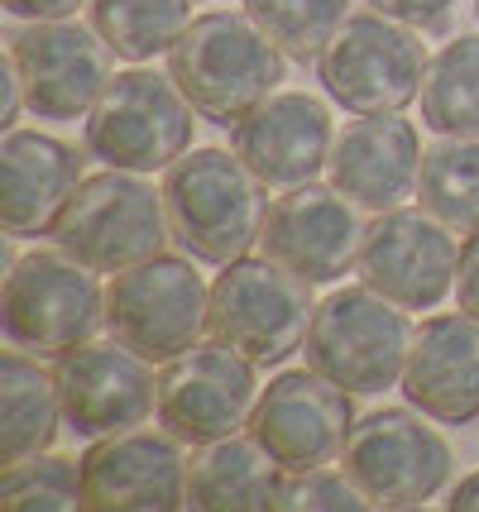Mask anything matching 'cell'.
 Here are the masks:
<instances>
[{
  "mask_svg": "<svg viewBox=\"0 0 479 512\" xmlns=\"http://www.w3.org/2000/svg\"><path fill=\"white\" fill-rule=\"evenodd\" d=\"M63 417L58 379L44 374L29 355H0V465L53 446Z\"/></svg>",
  "mask_w": 479,
  "mask_h": 512,
  "instance_id": "obj_23",
  "label": "cell"
},
{
  "mask_svg": "<svg viewBox=\"0 0 479 512\" xmlns=\"http://www.w3.org/2000/svg\"><path fill=\"white\" fill-rule=\"evenodd\" d=\"M254 402V359L230 350L226 340H197L192 350L168 359L159 374V422L187 446L240 436V426H250Z\"/></svg>",
  "mask_w": 479,
  "mask_h": 512,
  "instance_id": "obj_12",
  "label": "cell"
},
{
  "mask_svg": "<svg viewBox=\"0 0 479 512\" xmlns=\"http://www.w3.org/2000/svg\"><path fill=\"white\" fill-rule=\"evenodd\" d=\"M350 0H245L250 15L269 39L297 63H317L350 15Z\"/></svg>",
  "mask_w": 479,
  "mask_h": 512,
  "instance_id": "obj_27",
  "label": "cell"
},
{
  "mask_svg": "<svg viewBox=\"0 0 479 512\" xmlns=\"http://www.w3.org/2000/svg\"><path fill=\"white\" fill-rule=\"evenodd\" d=\"M350 398L355 393H345L341 383L317 374L312 364L288 369L259 393L250 412V436L288 474L331 465L355 431V402Z\"/></svg>",
  "mask_w": 479,
  "mask_h": 512,
  "instance_id": "obj_13",
  "label": "cell"
},
{
  "mask_svg": "<svg viewBox=\"0 0 479 512\" xmlns=\"http://www.w3.org/2000/svg\"><path fill=\"white\" fill-rule=\"evenodd\" d=\"M0 508L5 512H72L87 508L82 493V460L72 465L63 455H24L0 474Z\"/></svg>",
  "mask_w": 479,
  "mask_h": 512,
  "instance_id": "obj_28",
  "label": "cell"
},
{
  "mask_svg": "<svg viewBox=\"0 0 479 512\" xmlns=\"http://www.w3.org/2000/svg\"><path fill=\"white\" fill-rule=\"evenodd\" d=\"M283 48L235 10H211L183 29L168 48V72L211 125H240L254 106H264L283 82Z\"/></svg>",
  "mask_w": 479,
  "mask_h": 512,
  "instance_id": "obj_1",
  "label": "cell"
},
{
  "mask_svg": "<svg viewBox=\"0 0 479 512\" xmlns=\"http://www.w3.org/2000/svg\"><path fill=\"white\" fill-rule=\"evenodd\" d=\"M456 297H460V312L479 316V230L465 240L460 249V268H456Z\"/></svg>",
  "mask_w": 479,
  "mask_h": 512,
  "instance_id": "obj_31",
  "label": "cell"
},
{
  "mask_svg": "<svg viewBox=\"0 0 479 512\" xmlns=\"http://www.w3.org/2000/svg\"><path fill=\"white\" fill-rule=\"evenodd\" d=\"M82 493L87 508H139L168 512L187 508V460L178 450V436L168 431H115L101 436L82 455Z\"/></svg>",
  "mask_w": 479,
  "mask_h": 512,
  "instance_id": "obj_18",
  "label": "cell"
},
{
  "mask_svg": "<svg viewBox=\"0 0 479 512\" xmlns=\"http://www.w3.org/2000/svg\"><path fill=\"white\" fill-rule=\"evenodd\" d=\"M0 326L15 350L39 359L87 345L106 326V292L96 283V268L77 264L63 249H34L15 259L0 292Z\"/></svg>",
  "mask_w": 479,
  "mask_h": 512,
  "instance_id": "obj_4",
  "label": "cell"
},
{
  "mask_svg": "<svg viewBox=\"0 0 479 512\" xmlns=\"http://www.w3.org/2000/svg\"><path fill=\"white\" fill-rule=\"evenodd\" d=\"M427 67H432L427 44L408 24L369 10V15H350L336 29V39L317 58V77L326 96L350 115H384L403 111L422 96Z\"/></svg>",
  "mask_w": 479,
  "mask_h": 512,
  "instance_id": "obj_8",
  "label": "cell"
},
{
  "mask_svg": "<svg viewBox=\"0 0 479 512\" xmlns=\"http://www.w3.org/2000/svg\"><path fill=\"white\" fill-rule=\"evenodd\" d=\"M53 240L63 254L96 273H125L163 254V245L173 240V225L163 192H154L139 173L106 168L96 178H82L53 225Z\"/></svg>",
  "mask_w": 479,
  "mask_h": 512,
  "instance_id": "obj_5",
  "label": "cell"
},
{
  "mask_svg": "<svg viewBox=\"0 0 479 512\" xmlns=\"http://www.w3.org/2000/svg\"><path fill=\"white\" fill-rule=\"evenodd\" d=\"M341 469L374 508H422L451 479V446L408 407H384L355 422Z\"/></svg>",
  "mask_w": 479,
  "mask_h": 512,
  "instance_id": "obj_10",
  "label": "cell"
},
{
  "mask_svg": "<svg viewBox=\"0 0 479 512\" xmlns=\"http://www.w3.org/2000/svg\"><path fill=\"white\" fill-rule=\"evenodd\" d=\"M288 469L278 465L259 441H240V436H226V441H211L202 446V455L187 469V508L202 512H264L278 508L283 498V479Z\"/></svg>",
  "mask_w": 479,
  "mask_h": 512,
  "instance_id": "obj_22",
  "label": "cell"
},
{
  "mask_svg": "<svg viewBox=\"0 0 479 512\" xmlns=\"http://www.w3.org/2000/svg\"><path fill=\"white\" fill-rule=\"evenodd\" d=\"M403 398L446 426L479 417V316L446 312L412 331Z\"/></svg>",
  "mask_w": 479,
  "mask_h": 512,
  "instance_id": "obj_19",
  "label": "cell"
},
{
  "mask_svg": "<svg viewBox=\"0 0 479 512\" xmlns=\"http://www.w3.org/2000/svg\"><path fill=\"white\" fill-rule=\"evenodd\" d=\"M192 264L197 259L154 254L115 273V283L106 288L111 335L149 364L178 359L202 340V331H211V292L202 288V273H192Z\"/></svg>",
  "mask_w": 479,
  "mask_h": 512,
  "instance_id": "obj_9",
  "label": "cell"
},
{
  "mask_svg": "<svg viewBox=\"0 0 479 512\" xmlns=\"http://www.w3.org/2000/svg\"><path fill=\"white\" fill-rule=\"evenodd\" d=\"M163 206L173 225V245L197 264H235L264 235V182L250 163L226 149H192L163 178Z\"/></svg>",
  "mask_w": 479,
  "mask_h": 512,
  "instance_id": "obj_2",
  "label": "cell"
},
{
  "mask_svg": "<svg viewBox=\"0 0 479 512\" xmlns=\"http://www.w3.org/2000/svg\"><path fill=\"white\" fill-rule=\"evenodd\" d=\"M456 240L451 225L436 221L432 211H379L374 225H365L360 245V278L403 312H432L456 283Z\"/></svg>",
  "mask_w": 479,
  "mask_h": 512,
  "instance_id": "obj_14",
  "label": "cell"
},
{
  "mask_svg": "<svg viewBox=\"0 0 479 512\" xmlns=\"http://www.w3.org/2000/svg\"><path fill=\"white\" fill-rule=\"evenodd\" d=\"M417 197L436 221L451 230L475 235L479 230V139L441 134V144L422 149V178Z\"/></svg>",
  "mask_w": 479,
  "mask_h": 512,
  "instance_id": "obj_25",
  "label": "cell"
},
{
  "mask_svg": "<svg viewBox=\"0 0 479 512\" xmlns=\"http://www.w3.org/2000/svg\"><path fill=\"white\" fill-rule=\"evenodd\" d=\"M278 508H293V512H360V508H374L360 484L345 474V469H297L293 479L283 484V498Z\"/></svg>",
  "mask_w": 479,
  "mask_h": 512,
  "instance_id": "obj_29",
  "label": "cell"
},
{
  "mask_svg": "<svg viewBox=\"0 0 479 512\" xmlns=\"http://www.w3.org/2000/svg\"><path fill=\"white\" fill-rule=\"evenodd\" d=\"M5 58L20 72L24 101L39 120H77L111 82V44L72 20H29L5 34Z\"/></svg>",
  "mask_w": 479,
  "mask_h": 512,
  "instance_id": "obj_11",
  "label": "cell"
},
{
  "mask_svg": "<svg viewBox=\"0 0 479 512\" xmlns=\"http://www.w3.org/2000/svg\"><path fill=\"white\" fill-rule=\"evenodd\" d=\"M422 178V144L412 120L398 111L360 115L336 134L331 149V187H341L345 197L365 211H393L417 192Z\"/></svg>",
  "mask_w": 479,
  "mask_h": 512,
  "instance_id": "obj_20",
  "label": "cell"
},
{
  "mask_svg": "<svg viewBox=\"0 0 479 512\" xmlns=\"http://www.w3.org/2000/svg\"><path fill=\"white\" fill-rule=\"evenodd\" d=\"M331 149V111L307 91H278L235 125V154L274 192L317 182L321 168H331Z\"/></svg>",
  "mask_w": 479,
  "mask_h": 512,
  "instance_id": "obj_17",
  "label": "cell"
},
{
  "mask_svg": "<svg viewBox=\"0 0 479 512\" xmlns=\"http://www.w3.org/2000/svg\"><path fill=\"white\" fill-rule=\"evenodd\" d=\"M412 350V326L398 302L384 292L341 288L326 302H317L312 331H307V364L341 383L355 398H379L393 383H403Z\"/></svg>",
  "mask_w": 479,
  "mask_h": 512,
  "instance_id": "obj_3",
  "label": "cell"
},
{
  "mask_svg": "<svg viewBox=\"0 0 479 512\" xmlns=\"http://www.w3.org/2000/svg\"><path fill=\"white\" fill-rule=\"evenodd\" d=\"M379 15L398 24H417V29H436V24L446 20V10L456 5V0H369Z\"/></svg>",
  "mask_w": 479,
  "mask_h": 512,
  "instance_id": "obj_30",
  "label": "cell"
},
{
  "mask_svg": "<svg viewBox=\"0 0 479 512\" xmlns=\"http://www.w3.org/2000/svg\"><path fill=\"white\" fill-rule=\"evenodd\" d=\"M307 278H297L293 268L278 259H235L226 273L211 283V335L226 340L230 350H240L254 364H283V359L307 345L312 331V302Z\"/></svg>",
  "mask_w": 479,
  "mask_h": 512,
  "instance_id": "obj_7",
  "label": "cell"
},
{
  "mask_svg": "<svg viewBox=\"0 0 479 512\" xmlns=\"http://www.w3.org/2000/svg\"><path fill=\"white\" fill-rule=\"evenodd\" d=\"M82 187V154L68 139L39 130H10L0 144V211L5 235H48L72 192Z\"/></svg>",
  "mask_w": 479,
  "mask_h": 512,
  "instance_id": "obj_21",
  "label": "cell"
},
{
  "mask_svg": "<svg viewBox=\"0 0 479 512\" xmlns=\"http://www.w3.org/2000/svg\"><path fill=\"white\" fill-rule=\"evenodd\" d=\"M15 20H72L87 0H0Z\"/></svg>",
  "mask_w": 479,
  "mask_h": 512,
  "instance_id": "obj_32",
  "label": "cell"
},
{
  "mask_svg": "<svg viewBox=\"0 0 479 512\" xmlns=\"http://www.w3.org/2000/svg\"><path fill=\"white\" fill-rule=\"evenodd\" d=\"M192 115L197 106L173 82V72H115L101 101L87 111V154L125 173L173 168L192 149Z\"/></svg>",
  "mask_w": 479,
  "mask_h": 512,
  "instance_id": "obj_6",
  "label": "cell"
},
{
  "mask_svg": "<svg viewBox=\"0 0 479 512\" xmlns=\"http://www.w3.org/2000/svg\"><path fill=\"white\" fill-rule=\"evenodd\" d=\"M58 393H63V417L77 436L101 441L115 431H135L149 422V412L159 407V379L149 369V359L135 355L130 345H77L68 355H58Z\"/></svg>",
  "mask_w": 479,
  "mask_h": 512,
  "instance_id": "obj_15",
  "label": "cell"
},
{
  "mask_svg": "<svg viewBox=\"0 0 479 512\" xmlns=\"http://www.w3.org/2000/svg\"><path fill=\"white\" fill-rule=\"evenodd\" d=\"M187 0H92V29L125 63H149L183 39Z\"/></svg>",
  "mask_w": 479,
  "mask_h": 512,
  "instance_id": "obj_26",
  "label": "cell"
},
{
  "mask_svg": "<svg viewBox=\"0 0 479 512\" xmlns=\"http://www.w3.org/2000/svg\"><path fill=\"white\" fill-rule=\"evenodd\" d=\"M259 245L269 259L293 268L307 283H336L360 264V245H365V225L355 201L341 187H293L288 197H278L264 216V235Z\"/></svg>",
  "mask_w": 479,
  "mask_h": 512,
  "instance_id": "obj_16",
  "label": "cell"
},
{
  "mask_svg": "<svg viewBox=\"0 0 479 512\" xmlns=\"http://www.w3.org/2000/svg\"><path fill=\"white\" fill-rule=\"evenodd\" d=\"M451 512H479V474H470V479H460L456 489H451V503H446Z\"/></svg>",
  "mask_w": 479,
  "mask_h": 512,
  "instance_id": "obj_33",
  "label": "cell"
},
{
  "mask_svg": "<svg viewBox=\"0 0 479 512\" xmlns=\"http://www.w3.org/2000/svg\"><path fill=\"white\" fill-rule=\"evenodd\" d=\"M422 125L479 139V34H460L432 58L422 82Z\"/></svg>",
  "mask_w": 479,
  "mask_h": 512,
  "instance_id": "obj_24",
  "label": "cell"
}]
</instances>
